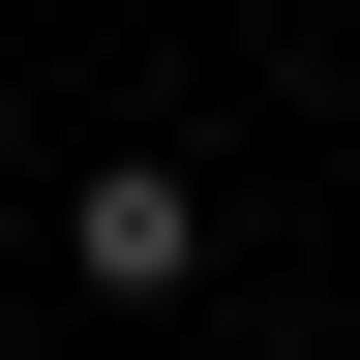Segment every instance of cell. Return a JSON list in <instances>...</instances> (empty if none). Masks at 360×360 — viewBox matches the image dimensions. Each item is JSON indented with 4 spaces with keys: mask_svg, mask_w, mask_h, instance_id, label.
I'll return each mask as SVG.
<instances>
[{
    "mask_svg": "<svg viewBox=\"0 0 360 360\" xmlns=\"http://www.w3.org/2000/svg\"><path fill=\"white\" fill-rule=\"evenodd\" d=\"M0 270H30V180H0Z\"/></svg>",
    "mask_w": 360,
    "mask_h": 360,
    "instance_id": "7a4b0ae2",
    "label": "cell"
},
{
    "mask_svg": "<svg viewBox=\"0 0 360 360\" xmlns=\"http://www.w3.org/2000/svg\"><path fill=\"white\" fill-rule=\"evenodd\" d=\"M210 240H240V180H210V150H90V180H60V270L120 300V330H180Z\"/></svg>",
    "mask_w": 360,
    "mask_h": 360,
    "instance_id": "6da1fadb",
    "label": "cell"
}]
</instances>
